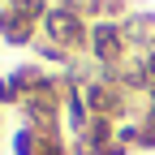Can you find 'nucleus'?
<instances>
[]
</instances>
